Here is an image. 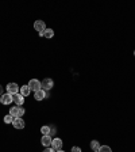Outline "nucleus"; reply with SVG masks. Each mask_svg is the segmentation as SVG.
<instances>
[{"mask_svg": "<svg viewBox=\"0 0 135 152\" xmlns=\"http://www.w3.org/2000/svg\"><path fill=\"white\" fill-rule=\"evenodd\" d=\"M9 115H12L14 118H22L25 115V107H22V106L11 107L9 109Z\"/></svg>", "mask_w": 135, "mask_h": 152, "instance_id": "nucleus-1", "label": "nucleus"}, {"mask_svg": "<svg viewBox=\"0 0 135 152\" xmlns=\"http://www.w3.org/2000/svg\"><path fill=\"white\" fill-rule=\"evenodd\" d=\"M34 28L39 33L41 37H43V33H45V30H46V25H45L43 20H35L34 22Z\"/></svg>", "mask_w": 135, "mask_h": 152, "instance_id": "nucleus-2", "label": "nucleus"}, {"mask_svg": "<svg viewBox=\"0 0 135 152\" xmlns=\"http://www.w3.org/2000/svg\"><path fill=\"white\" fill-rule=\"evenodd\" d=\"M53 86H54V82L51 79H43L41 82V88L43 90V91H49V90H51L53 88Z\"/></svg>", "mask_w": 135, "mask_h": 152, "instance_id": "nucleus-3", "label": "nucleus"}, {"mask_svg": "<svg viewBox=\"0 0 135 152\" xmlns=\"http://www.w3.org/2000/svg\"><path fill=\"white\" fill-rule=\"evenodd\" d=\"M6 90H7V92H8V94L15 95V94H18V92H19L20 87H19L16 83H8V84H7V87H6Z\"/></svg>", "mask_w": 135, "mask_h": 152, "instance_id": "nucleus-4", "label": "nucleus"}, {"mask_svg": "<svg viewBox=\"0 0 135 152\" xmlns=\"http://www.w3.org/2000/svg\"><path fill=\"white\" fill-rule=\"evenodd\" d=\"M28 87H30V90L31 91H38V90H41V82L39 80H37V79H31L30 82H28Z\"/></svg>", "mask_w": 135, "mask_h": 152, "instance_id": "nucleus-5", "label": "nucleus"}, {"mask_svg": "<svg viewBox=\"0 0 135 152\" xmlns=\"http://www.w3.org/2000/svg\"><path fill=\"white\" fill-rule=\"evenodd\" d=\"M12 125L15 129H23V128L26 126V122L23 118H14L12 121Z\"/></svg>", "mask_w": 135, "mask_h": 152, "instance_id": "nucleus-6", "label": "nucleus"}, {"mask_svg": "<svg viewBox=\"0 0 135 152\" xmlns=\"http://www.w3.org/2000/svg\"><path fill=\"white\" fill-rule=\"evenodd\" d=\"M62 140L58 139V137H56V139H53V141H51V148L54 149V151H60L61 148H62Z\"/></svg>", "mask_w": 135, "mask_h": 152, "instance_id": "nucleus-7", "label": "nucleus"}, {"mask_svg": "<svg viewBox=\"0 0 135 152\" xmlns=\"http://www.w3.org/2000/svg\"><path fill=\"white\" fill-rule=\"evenodd\" d=\"M0 102H1L3 104H11V103L14 102L12 95L8 94V92H6V94L1 95V98H0Z\"/></svg>", "mask_w": 135, "mask_h": 152, "instance_id": "nucleus-8", "label": "nucleus"}, {"mask_svg": "<svg viewBox=\"0 0 135 152\" xmlns=\"http://www.w3.org/2000/svg\"><path fill=\"white\" fill-rule=\"evenodd\" d=\"M12 99H14V103H16V106H22V104L25 103V96L20 95L19 92L15 95H12Z\"/></svg>", "mask_w": 135, "mask_h": 152, "instance_id": "nucleus-9", "label": "nucleus"}, {"mask_svg": "<svg viewBox=\"0 0 135 152\" xmlns=\"http://www.w3.org/2000/svg\"><path fill=\"white\" fill-rule=\"evenodd\" d=\"M47 96V94H46V91H43V90H38V91H35L34 92V98L37 99V101H42V99H45Z\"/></svg>", "mask_w": 135, "mask_h": 152, "instance_id": "nucleus-10", "label": "nucleus"}, {"mask_svg": "<svg viewBox=\"0 0 135 152\" xmlns=\"http://www.w3.org/2000/svg\"><path fill=\"white\" fill-rule=\"evenodd\" d=\"M51 141H53V139H51V136H42V145L45 147V148H47V147H51Z\"/></svg>", "mask_w": 135, "mask_h": 152, "instance_id": "nucleus-11", "label": "nucleus"}, {"mask_svg": "<svg viewBox=\"0 0 135 152\" xmlns=\"http://www.w3.org/2000/svg\"><path fill=\"white\" fill-rule=\"evenodd\" d=\"M30 92H31V90H30V87H28L27 84L22 86V87H20V90H19V94L23 95V96H27V95H30Z\"/></svg>", "mask_w": 135, "mask_h": 152, "instance_id": "nucleus-12", "label": "nucleus"}, {"mask_svg": "<svg viewBox=\"0 0 135 152\" xmlns=\"http://www.w3.org/2000/svg\"><path fill=\"white\" fill-rule=\"evenodd\" d=\"M43 37L53 38L54 37V30H53V28H46V30H45V33H43Z\"/></svg>", "mask_w": 135, "mask_h": 152, "instance_id": "nucleus-13", "label": "nucleus"}, {"mask_svg": "<svg viewBox=\"0 0 135 152\" xmlns=\"http://www.w3.org/2000/svg\"><path fill=\"white\" fill-rule=\"evenodd\" d=\"M41 132L43 136H50V126H47V125H45V126L41 128Z\"/></svg>", "mask_w": 135, "mask_h": 152, "instance_id": "nucleus-14", "label": "nucleus"}, {"mask_svg": "<svg viewBox=\"0 0 135 152\" xmlns=\"http://www.w3.org/2000/svg\"><path fill=\"white\" fill-rule=\"evenodd\" d=\"M91 148L93 149V151H97V149L100 148V144H99L97 140H93V141H91Z\"/></svg>", "mask_w": 135, "mask_h": 152, "instance_id": "nucleus-15", "label": "nucleus"}, {"mask_svg": "<svg viewBox=\"0 0 135 152\" xmlns=\"http://www.w3.org/2000/svg\"><path fill=\"white\" fill-rule=\"evenodd\" d=\"M99 152H112V149H111L110 145H100Z\"/></svg>", "mask_w": 135, "mask_h": 152, "instance_id": "nucleus-16", "label": "nucleus"}, {"mask_svg": "<svg viewBox=\"0 0 135 152\" xmlns=\"http://www.w3.org/2000/svg\"><path fill=\"white\" fill-rule=\"evenodd\" d=\"M12 121H14V117L9 115V114H7L6 117H4V122L6 124H12Z\"/></svg>", "mask_w": 135, "mask_h": 152, "instance_id": "nucleus-17", "label": "nucleus"}, {"mask_svg": "<svg viewBox=\"0 0 135 152\" xmlns=\"http://www.w3.org/2000/svg\"><path fill=\"white\" fill-rule=\"evenodd\" d=\"M57 133V129L54 126H50V136H54V134H56Z\"/></svg>", "mask_w": 135, "mask_h": 152, "instance_id": "nucleus-18", "label": "nucleus"}, {"mask_svg": "<svg viewBox=\"0 0 135 152\" xmlns=\"http://www.w3.org/2000/svg\"><path fill=\"white\" fill-rule=\"evenodd\" d=\"M72 152H81V148H80V147H73Z\"/></svg>", "mask_w": 135, "mask_h": 152, "instance_id": "nucleus-19", "label": "nucleus"}, {"mask_svg": "<svg viewBox=\"0 0 135 152\" xmlns=\"http://www.w3.org/2000/svg\"><path fill=\"white\" fill-rule=\"evenodd\" d=\"M43 152H56V151H54V149L51 148V147H47V148H45V151H43Z\"/></svg>", "mask_w": 135, "mask_h": 152, "instance_id": "nucleus-20", "label": "nucleus"}, {"mask_svg": "<svg viewBox=\"0 0 135 152\" xmlns=\"http://www.w3.org/2000/svg\"><path fill=\"white\" fill-rule=\"evenodd\" d=\"M0 95H3V86H0Z\"/></svg>", "mask_w": 135, "mask_h": 152, "instance_id": "nucleus-21", "label": "nucleus"}, {"mask_svg": "<svg viewBox=\"0 0 135 152\" xmlns=\"http://www.w3.org/2000/svg\"><path fill=\"white\" fill-rule=\"evenodd\" d=\"M57 152H65V151H62V149H60V151H57Z\"/></svg>", "mask_w": 135, "mask_h": 152, "instance_id": "nucleus-22", "label": "nucleus"}, {"mask_svg": "<svg viewBox=\"0 0 135 152\" xmlns=\"http://www.w3.org/2000/svg\"><path fill=\"white\" fill-rule=\"evenodd\" d=\"M134 54H135V50H134Z\"/></svg>", "mask_w": 135, "mask_h": 152, "instance_id": "nucleus-23", "label": "nucleus"}]
</instances>
